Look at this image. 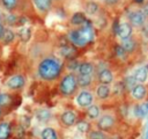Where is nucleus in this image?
Instances as JSON below:
<instances>
[{"label":"nucleus","mask_w":148,"mask_h":139,"mask_svg":"<svg viewBox=\"0 0 148 139\" xmlns=\"http://www.w3.org/2000/svg\"><path fill=\"white\" fill-rule=\"evenodd\" d=\"M97 80L99 81V83L102 85H110L113 82V73L112 71L108 70V68H104L102 71H99L98 75H97Z\"/></svg>","instance_id":"nucleus-11"},{"label":"nucleus","mask_w":148,"mask_h":139,"mask_svg":"<svg viewBox=\"0 0 148 139\" xmlns=\"http://www.w3.org/2000/svg\"><path fill=\"white\" fill-rule=\"evenodd\" d=\"M92 102H94V96L92 93H90L89 90L82 89L76 96V103L81 108H88L89 105L92 104Z\"/></svg>","instance_id":"nucleus-7"},{"label":"nucleus","mask_w":148,"mask_h":139,"mask_svg":"<svg viewBox=\"0 0 148 139\" xmlns=\"http://www.w3.org/2000/svg\"><path fill=\"white\" fill-rule=\"evenodd\" d=\"M34 6L40 13H47L52 7V0H32Z\"/></svg>","instance_id":"nucleus-12"},{"label":"nucleus","mask_w":148,"mask_h":139,"mask_svg":"<svg viewBox=\"0 0 148 139\" xmlns=\"http://www.w3.org/2000/svg\"><path fill=\"white\" fill-rule=\"evenodd\" d=\"M0 19H1V13H0Z\"/></svg>","instance_id":"nucleus-41"},{"label":"nucleus","mask_w":148,"mask_h":139,"mask_svg":"<svg viewBox=\"0 0 148 139\" xmlns=\"http://www.w3.org/2000/svg\"><path fill=\"white\" fill-rule=\"evenodd\" d=\"M86 114H87V117H88L89 119L95 120V119H97V118L101 116V109H99L98 105H96V104L92 103L91 105H89V107L87 108Z\"/></svg>","instance_id":"nucleus-17"},{"label":"nucleus","mask_w":148,"mask_h":139,"mask_svg":"<svg viewBox=\"0 0 148 139\" xmlns=\"http://www.w3.org/2000/svg\"><path fill=\"white\" fill-rule=\"evenodd\" d=\"M116 54H117L118 58H121V59H126V57H127V53L123 50V47L120 45L116 46Z\"/></svg>","instance_id":"nucleus-32"},{"label":"nucleus","mask_w":148,"mask_h":139,"mask_svg":"<svg viewBox=\"0 0 148 139\" xmlns=\"http://www.w3.org/2000/svg\"><path fill=\"white\" fill-rule=\"evenodd\" d=\"M135 85H136V81L134 80L133 76H127V78H126V87H128V88L132 89Z\"/></svg>","instance_id":"nucleus-34"},{"label":"nucleus","mask_w":148,"mask_h":139,"mask_svg":"<svg viewBox=\"0 0 148 139\" xmlns=\"http://www.w3.org/2000/svg\"><path fill=\"white\" fill-rule=\"evenodd\" d=\"M15 38V32L12 30V29H5L3 30V34L1 36V41L3 44H9L14 41Z\"/></svg>","instance_id":"nucleus-24"},{"label":"nucleus","mask_w":148,"mask_h":139,"mask_svg":"<svg viewBox=\"0 0 148 139\" xmlns=\"http://www.w3.org/2000/svg\"><path fill=\"white\" fill-rule=\"evenodd\" d=\"M61 64L58 59L53 57H46L40 60L37 67L38 75L42 80L45 81H53L56 80L61 73Z\"/></svg>","instance_id":"nucleus-1"},{"label":"nucleus","mask_w":148,"mask_h":139,"mask_svg":"<svg viewBox=\"0 0 148 139\" xmlns=\"http://www.w3.org/2000/svg\"><path fill=\"white\" fill-rule=\"evenodd\" d=\"M133 78L136 81V83H142L143 85L147 81V79H148V71H147V68L146 67H139L135 71Z\"/></svg>","instance_id":"nucleus-15"},{"label":"nucleus","mask_w":148,"mask_h":139,"mask_svg":"<svg viewBox=\"0 0 148 139\" xmlns=\"http://www.w3.org/2000/svg\"><path fill=\"white\" fill-rule=\"evenodd\" d=\"M141 10H142V13L145 14V16H146V17H148V2H146V3L143 5V7H142V9H141Z\"/></svg>","instance_id":"nucleus-35"},{"label":"nucleus","mask_w":148,"mask_h":139,"mask_svg":"<svg viewBox=\"0 0 148 139\" xmlns=\"http://www.w3.org/2000/svg\"><path fill=\"white\" fill-rule=\"evenodd\" d=\"M135 1H139V2H141V1H142V0H135Z\"/></svg>","instance_id":"nucleus-40"},{"label":"nucleus","mask_w":148,"mask_h":139,"mask_svg":"<svg viewBox=\"0 0 148 139\" xmlns=\"http://www.w3.org/2000/svg\"><path fill=\"white\" fill-rule=\"evenodd\" d=\"M31 37V28L30 27H24L20 30V38L22 42H28Z\"/></svg>","instance_id":"nucleus-28"},{"label":"nucleus","mask_w":148,"mask_h":139,"mask_svg":"<svg viewBox=\"0 0 148 139\" xmlns=\"http://www.w3.org/2000/svg\"><path fill=\"white\" fill-rule=\"evenodd\" d=\"M105 1V3H108V5H116V3H118L120 0H104Z\"/></svg>","instance_id":"nucleus-37"},{"label":"nucleus","mask_w":148,"mask_h":139,"mask_svg":"<svg viewBox=\"0 0 148 139\" xmlns=\"http://www.w3.org/2000/svg\"><path fill=\"white\" fill-rule=\"evenodd\" d=\"M3 117V110H2V108H0V119Z\"/></svg>","instance_id":"nucleus-39"},{"label":"nucleus","mask_w":148,"mask_h":139,"mask_svg":"<svg viewBox=\"0 0 148 139\" xmlns=\"http://www.w3.org/2000/svg\"><path fill=\"white\" fill-rule=\"evenodd\" d=\"M76 81H77V87L86 88V87L90 86V83L92 81V75H77Z\"/></svg>","instance_id":"nucleus-22"},{"label":"nucleus","mask_w":148,"mask_h":139,"mask_svg":"<svg viewBox=\"0 0 148 139\" xmlns=\"http://www.w3.org/2000/svg\"><path fill=\"white\" fill-rule=\"evenodd\" d=\"M77 120V115L75 111L73 110H66L61 114L60 116V123L65 126V127H71L73 126Z\"/></svg>","instance_id":"nucleus-8"},{"label":"nucleus","mask_w":148,"mask_h":139,"mask_svg":"<svg viewBox=\"0 0 148 139\" xmlns=\"http://www.w3.org/2000/svg\"><path fill=\"white\" fill-rule=\"evenodd\" d=\"M3 30H5V27H3V24H2V23H0V39H1L2 34H3Z\"/></svg>","instance_id":"nucleus-38"},{"label":"nucleus","mask_w":148,"mask_h":139,"mask_svg":"<svg viewBox=\"0 0 148 139\" xmlns=\"http://www.w3.org/2000/svg\"><path fill=\"white\" fill-rule=\"evenodd\" d=\"M77 89L76 75L74 73H68L64 75L59 83V90L64 96H72Z\"/></svg>","instance_id":"nucleus-3"},{"label":"nucleus","mask_w":148,"mask_h":139,"mask_svg":"<svg viewBox=\"0 0 148 139\" xmlns=\"http://www.w3.org/2000/svg\"><path fill=\"white\" fill-rule=\"evenodd\" d=\"M76 127H77V130H79L80 132H82V133H87V132L90 131V124H89L87 120H80V122H77Z\"/></svg>","instance_id":"nucleus-29"},{"label":"nucleus","mask_w":148,"mask_h":139,"mask_svg":"<svg viewBox=\"0 0 148 139\" xmlns=\"http://www.w3.org/2000/svg\"><path fill=\"white\" fill-rule=\"evenodd\" d=\"M99 10V6L95 1H89L86 5V13L89 15H96Z\"/></svg>","instance_id":"nucleus-25"},{"label":"nucleus","mask_w":148,"mask_h":139,"mask_svg":"<svg viewBox=\"0 0 148 139\" xmlns=\"http://www.w3.org/2000/svg\"><path fill=\"white\" fill-rule=\"evenodd\" d=\"M132 25L127 22H123V23H119L118 28H117V34L118 36L121 38V39H126V38H130L132 36Z\"/></svg>","instance_id":"nucleus-10"},{"label":"nucleus","mask_w":148,"mask_h":139,"mask_svg":"<svg viewBox=\"0 0 148 139\" xmlns=\"http://www.w3.org/2000/svg\"><path fill=\"white\" fill-rule=\"evenodd\" d=\"M10 136V125L7 122H0V139H8Z\"/></svg>","instance_id":"nucleus-23"},{"label":"nucleus","mask_w":148,"mask_h":139,"mask_svg":"<svg viewBox=\"0 0 148 139\" xmlns=\"http://www.w3.org/2000/svg\"><path fill=\"white\" fill-rule=\"evenodd\" d=\"M1 3L6 9L13 10L17 6V0H1Z\"/></svg>","instance_id":"nucleus-31"},{"label":"nucleus","mask_w":148,"mask_h":139,"mask_svg":"<svg viewBox=\"0 0 148 139\" xmlns=\"http://www.w3.org/2000/svg\"><path fill=\"white\" fill-rule=\"evenodd\" d=\"M6 20H7V23L10 24V25H13V24H15L16 22H18V17H17L16 15H14V14H9Z\"/></svg>","instance_id":"nucleus-33"},{"label":"nucleus","mask_w":148,"mask_h":139,"mask_svg":"<svg viewBox=\"0 0 148 139\" xmlns=\"http://www.w3.org/2000/svg\"><path fill=\"white\" fill-rule=\"evenodd\" d=\"M10 134L13 136V139H22L25 134V129L21 124H16L14 127L10 126Z\"/></svg>","instance_id":"nucleus-18"},{"label":"nucleus","mask_w":148,"mask_h":139,"mask_svg":"<svg viewBox=\"0 0 148 139\" xmlns=\"http://www.w3.org/2000/svg\"><path fill=\"white\" fill-rule=\"evenodd\" d=\"M94 70H95L94 65H92L91 63H88V61L81 63V64L77 66L79 75H92Z\"/></svg>","instance_id":"nucleus-14"},{"label":"nucleus","mask_w":148,"mask_h":139,"mask_svg":"<svg viewBox=\"0 0 148 139\" xmlns=\"http://www.w3.org/2000/svg\"><path fill=\"white\" fill-rule=\"evenodd\" d=\"M120 46L123 47V50H124L126 53L133 52V51L135 50V41H133L131 37H130V38H126V39H121Z\"/></svg>","instance_id":"nucleus-20"},{"label":"nucleus","mask_w":148,"mask_h":139,"mask_svg":"<svg viewBox=\"0 0 148 139\" xmlns=\"http://www.w3.org/2000/svg\"><path fill=\"white\" fill-rule=\"evenodd\" d=\"M74 52H75V50H74V47H73V46L64 45V46H61V47H60V53H61V56H62V57H65V58L71 59V58L73 57Z\"/></svg>","instance_id":"nucleus-26"},{"label":"nucleus","mask_w":148,"mask_h":139,"mask_svg":"<svg viewBox=\"0 0 148 139\" xmlns=\"http://www.w3.org/2000/svg\"><path fill=\"white\" fill-rule=\"evenodd\" d=\"M86 21H87V19H86V14L83 12H76V13H74L71 16V20H69V22L73 25H76V27L84 25Z\"/></svg>","instance_id":"nucleus-13"},{"label":"nucleus","mask_w":148,"mask_h":139,"mask_svg":"<svg viewBox=\"0 0 148 139\" xmlns=\"http://www.w3.org/2000/svg\"><path fill=\"white\" fill-rule=\"evenodd\" d=\"M110 93H111V89L108 85H102L99 83L96 88V96L99 98V100H106L109 96H110Z\"/></svg>","instance_id":"nucleus-16"},{"label":"nucleus","mask_w":148,"mask_h":139,"mask_svg":"<svg viewBox=\"0 0 148 139\" xmlns=\"http://www.w3.org/2000/svg\"><path fill=\"white\" fill-rule=\"evenodd\" d=\"M42 139H58V133L53 127H44L40 133Z\"/></svg>","instance_id":"nucleus-21"},{"label":"nucleus","mask_w":148,"mask_h":139,"mask_svg":"<svg viewBox=\"0 0 148 139\" xmlns=\"http://www.w3.org/2000/svg\"><path fill=\"white\" fill-rule=\"evenodd\" d=\"M25 85V76L22 75V74H14L12 75L7 82H6V86L12 89V90H17V89H21L23 88Z\"/></svg>","instance_id":"nucleus-6"},{"label":"nucleus","mask_w":148,"mask_h":139,"mask_svg":"<svg viewBox=\"0 0 148 139\" xmlns=\"http://www.w3.org/2000/svg\"><path fill=\"white\" fill-rule=\"evenodd\" d=\"M94 29L89 24L81 25L76 29H72L68 32V39L72 44L79 47H83L94 41Z\"/></svg>","instance_id":"nucleus-2"},{"label":"nucleus","mask_w":148,"mask_h":139,"mask_svg":"<svg viewBox=\"0 0 148 139\" xmlns=\"http://www.w3.org/2000/svg\"><path fill=\"white\" fill-rule=\"evenodd\" d=\"M35 115H36V118H37L39 122H43V123L49 122V120L51 119V117H52L50 110H47V109H38V110L35 112Z\"/></svg>","instance_id":"nucleus-19"},{"label":"nucleus","mask_w":148,"mask_h":139,"mask_svg":"<svg viewBox=\"0 0 148 139\" xmlns=\"http://www.w3.org/2000/svg\"><path fill=\"white\" fill-rule=\"evenodd\" d=\"M142 32H143L145 37L148 39V24H145V25H143V31H142Z\"/></svg>","instance_id":"nucleus-36"},{"label":"nucleus","mask_w":148,"mask_h":139,"mask_svg":"<svg viewBox=\"0 0 148 139\" xmlns=\"http://www.w3.org/2000/svg\"><path fill=\"white\" fill-rule=\"evenodd\" d=\"M12 102V98L8 94L6 93H1L0 92V108H5L7 105H9Z\"/></svg>","instance_id":"nucleus-30"},{"label":"nucleus","mask_w":148,"mask_h":139,"mask_svg":"<svg viewBox=\"0 0 148 139\" xmlns=\"http://www.w3.org/2000/svg\"><path fill=\"white\" fill-rule=\"evenodd\" d=\"M88 139H108V136L105 132L99 130H92L88 133Z\"/></svg>","instance_id":"nucleus-27"},{"label":"nucleus","mask_w":148,"mask_h":139,"mask_svg":"<svg viewBox=\"0 0 148 139\" xmlns=\"http://www.w3.org/2000/svg\"><path fill=\"white\" fill-rule=\"evenodd\" d=\"M128 19H130V24L132 27H136V28H142L147 21V17L145 16V14L142 13L141 9L132 10L128 15Z\"/></svg>","instance_id":"nucleus-5"},{"label":"nucleus","mask_w":148,"mask_h":139,"mask_svg":"<svg viewBox=\"0 0 148 139\" xmlns=\"http://www.w3.org/2000/svg\"><path fill=\"white\" fill-rule=\"evenodd\" d=\"M114 124H116V119L110 114H104V115L99 116L97 118V123H96L98 130L99 131H103V132L110 131L111 129H113Z\"/></svg>","instance_id":"nucleus-4"},{"label":"nucleus","mask_w":148,"mask_h":139,"mask_svg":"<svg viewBox=\"0 0 148 139\" xmlns=\"http://www.w3.org/2000/svg\"><path fill=\"white\" fill-rule=\"evenodd\" d=\"M131 95L138 102L143 101L146 98V96H147V88H146V86L142 85V83H136L131 89Z\"/></svg>","instance_id":"nucleus-9"}]
</instances>
